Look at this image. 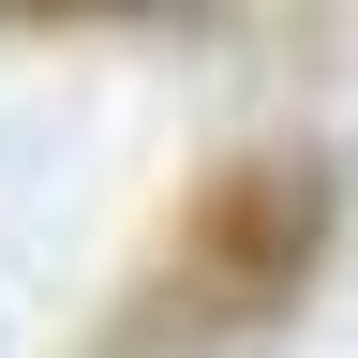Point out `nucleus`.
Returning <instances> with one entry per match:
<instances>
[{
    "mask_svg": "<svg viewBox=\"0 0 358 358\" xmlns=\"http://www.w3.org/2000/svg\"><path fill=\"white\" fill-rule=\"evenodd\" d=\"M0 15H30V30H60V15H150V0H0Z\"/></svg>",
    "mask_w": 358,
    "mask_h": 358,
    "instance_id": "nucleus-2",
    "label": "nucleus"
},
{
    "mask_svg": "<svg viewBox=\"0 0 358 358\" xmlns=\"http://www.w3.org/2000/svg\"><path fill=\"white\" fill-rule=\"evenodd\" d=\"M329 224H343V179H329V164H299V150L209 164V179H194V209H179V254L134 284V329H120L105 358H194V343L268 329V313L313 284Z\"/></svg>",
    "mask_w": 358,
    "mask_h": 358,
    "instance_id": "nucleus-1",
    "label": "nucleus"
}]
</instances>
